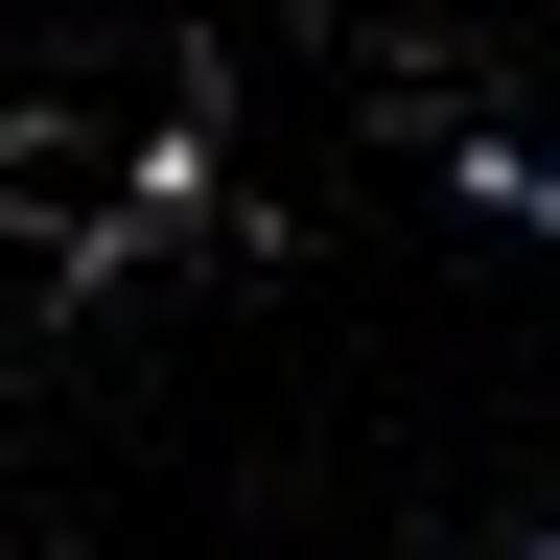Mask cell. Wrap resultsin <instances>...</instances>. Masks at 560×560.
<instances>
[]
</instances>
